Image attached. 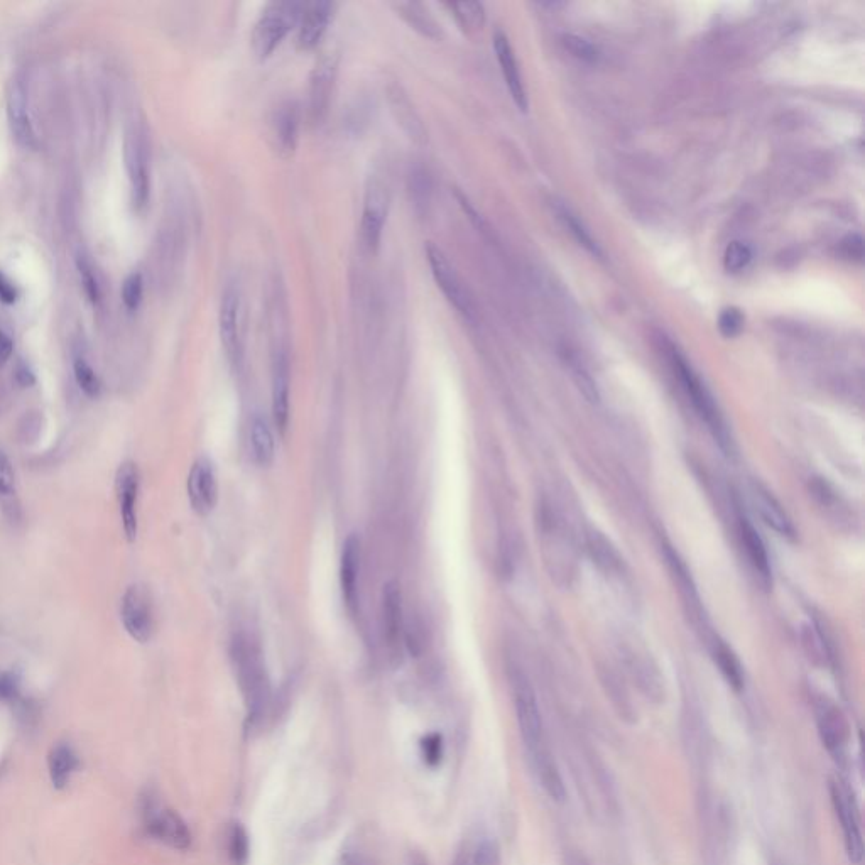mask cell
Wrapping results in <instances>:
<instances>
[{
  "label": "cell",
  "instance_id": "cell-1",
  "mask_svg": "<svg viewBox=\"0 0 865 865\" xmlns=\"http://www.w3.org/2000/svg\"><path fill=\"white\" fill-rule=\"evenodd\" d=\"M230 654L235 678L244 697L247 722L251 727H257L266 720L273 700L271 681L267 676L261 648L252 637L240 634L232 642Z\"/></svg>",
  "mask_w": 865,
  "mask_h": 865
},
{
  "label": "cell",
  "instance_id": "cell-3",
  "mask_svg": "<svg viewBox=\"0 0 865 865\" xmlns=\"http://www.w3.org/2000/svg\"><path fill=\"white\" fill-rule=\"evenodd\" d=\"M305 4L301 2H271L264 9L252 31V51L264 61L273 55L291 29L298 26Z\"/></svg>",
  "mask_w": 865,
  "mask_h": 865
},
{
  "label": "cell",
  "instance_id": "cell-25",
  "mask_svg": "<svg viewBox=\"0 0 865 865\" xmlns=\"http://www.w3.org/2000/svg\"><path fill=\"white\" fill-rule=\"evenodd\" d=\"M273 419L281 435H286L289 425V360L279 352L273 369Z\"/></svg>",
  "mask_w": 865,
  "mask_h": 865
},
{
  "label": "cell",
  "instance_id": "cell-49",
  "mask_svg": "<svg viewBox=\"0 0 865 865\" xmlns=\"http://www.w3.org/2000/svg\"><path fill=\"white\" fill-rule=\"evenodd\" d=\"M338 865H374L364 854H360L359 850H343Z\"/></svg>",
  "mask_w": 865,
  "mask_h": 865
},
{
  "label": "cell",
  "instance_id": "cell-17",
  "mask_svg": "<svg viewBox=\"0 0 865 865\" xmlns=\"http://www.w3.org/2000/svg\"><path fill=\"white\" fill-rule=\"evenodd\" d=\"M384 92H386L387 105L391 109L392 117L403 129L404 134L416 144H425L428 141V131L403 85L398 82H387Z\"/></svg>",
  "mask_w": 865,
  "mask_h": 865
},
{
  "label": "cell",
  "instance_id": "cell-33",
  "mask_svg": "<svg viewBox=\"0 0 865 865\" xmlns=\"http://www.w3.org/2000/svg\"><path fill=\"white\" fill-rule=\"evenodd\" d=\"M409 193L413 198L416 208H426L431 202V191H433V183L431 176L423 166H414L409 171Z\"/></svg>",
  "mask_w": 865,
  "mask_h": 865
},
{
  "label": "cell",
  "instance_id": "cell-36",
  "mask_svg": "<svg viewBox=\"0 0 865 865\" xmlns=\"http://www.w3.org/2000/svg\"><path fill=\"white\" fill-rule=\"evenodd\" d=\"M73 374L77 379L78 387L87 394L88 398H97L102 391V382L85 357H77L73 360Z\"/></svg>",
  "mask_w": 865,
  "mask_h": 865
},
{
  "label": "cell",
  "instance_id": "cell-43",
  "mask_svg": "<svg viewBox=\"0 0 865 865\" xmlns=\"http://www.w3.org/2000/svg\"><path fill=\"white\" fill-rule=\"evenodd\" d=\"M563 44H565V48L568 49L573 56H577L580 60L595 61L599 58V51H597V48H595L592 43H588L587 39L578 38V36L568 34V36L563 38Z\"/></svg>",
  "mask_w": 865,
  "mask_h": 865
},
{
  "label": "cell",
  "instance_id": "cell-26",
  "mask_svg": "<svg viewBox=\"0 0 865 865\" xmlns=\"http://www.w3.org/2000/svg\"><path fill=\"white\" fill-rule=\"evenodd\" d=\"M737 528H739L740 543L744 546L747 560L754 568V572L761 577L764 585H769L771 582V561H769L768 550H766L764 541L747 517H739Z\"/></svg>",
  "mask_w": 865,
  "mask_h": 865
},
{
  "label": "cell",
  "instance_id": "cell-23",
  "mask_svg": "<svg viewBox=\"0 0 865 865\" xmlns=\"http://www.w3.org/2000/svg\"><path fill=\"white\" fill-rule=\"evenodd\" d=\"M751 501L757 514L764 523L768 524L769 528L774 529L784 538H795V526L791 523V519L784 511L783 506L779 504L778 499L766 487L759 484L752 485Z\"/></svg>",
  "mask_w": 865,
  "mask_h": 865
},
{
  "label": "cell",
  "instance_id": "cell-10",
  "mask_svg": "<svg viewBox=\"0 0 865 865\" xmlns=\"http://www.w3.org/2000/svg\"><path fill=\"white\" fill-rule=\"evenodd\" d=\"M141 490V474L134 462H124L115 475V494L119 502L120 523L129 543H134L139 533L137 502Z\"/></svg>",
  "mask_w": 865,
  "mask_h": 865
},
{
  "label": "cell",
  "instance_id": "cell-37",
  "mask_svg": "<svg viewBox=\"0 0 865 865\" xmlns=\"http://www.w3.org/2000/svg\"><path fill=\"white\" fill-rule=\"evenodd\" d=\"M558 215H560L561 220H563V224L568 227V230L575 235V239L580 242V244L587 249L590 254H593L595 257L602 256V252H600L599 245L597 242L592 239V235L588 234V230L583 227L580 222H578L575 215H573L570 210H566V208L558 207Z\"/></svg>",
  "mask_w": 865,
  "mask_h": 865
},
{
  "label": "cell",
  "instance_id": "cell-50",
  "mask_svg": "<svg viewBox=\"0 0 865 865\" xmlns=\"http://www.w3.org/2000/svg\"><path fill=\"white\" fill-rule=\"evenodd\" d=\"M12 350H14V343L11 335L0 328V367L11 359Z\"/></svg>",
  "mask_w": 865,
  "mask_h": 865
},
{
  "label": "cell",
  "instance_id": "cell-11",
  "mask_svg": "<svg viewBox=\"0 0 865 865\" xmlns=\"http://www.w3.org/2000/svg\"><path fill=\"white\" fill-rule=\"evenodd\" d=\"M833 810L837 815L842 832H844L845 850L852 864H860L864 857V842L860 833L859 811L855 806L854 796L849 789L838 781L830 783Z\"/></svg>",
  "mask_w": 865,
  "mask_h": 865
},
{
  "label": "cell",
  "instance_id": "cell-24",
  "mask_svg": "<svg viewBox=\"0 0 865 865\" xmlns=\"http://www.w3.org/2000/svg\"><path fill=\"white\" fill-rule=\"evenodd\" d=\"M0 512L12 526L22 523V504L17 490L16 472L6 450L0 447Z\"/></svg>",
  "mask_w": 865,
  "mask_h": 865
},
{
  "label": "cell",
  "instance_id": "cell-51",
  "mask_svg": "<svg viewBox=\"0 0 865 865\" xmlns=\"http://www.w3.org/2000/svg\"><path fill=\"white\" fill-rule=\"evenodd\" d=\"M844 249L847 251V256L860 259L862 257V240L857 235H852V237L845 240Z\"/></svg>",
  "mask_w": 865,
  "mask_h": 865
},
{
  "label": "cell",
  "instance_id": "cell-34",
  "mask_svg": "<svg viewBox=\"0 0 865 865\" xmlns=\"http://www.w3.org/2000/svg\"><path fill=\"white\" fill-rule=\"evenodd\" d=\"M227 837H229L227 850H229V859L232 865H247L249 855H251V842H249L247 830L240 823H232Z\"/></svg>",
  "mask_w": 865,
  "mask_h": 865
},
{
  "label": "cell",
  "instance_id": "cell-14",
  "mask_svg": "<svg viewBox=\"0 0 865 865\" xmlns=\"http://www.w3.org/2000/svg\"><path fill=\"white\" fill-rule=\"evenodd\" d=\"M7 119L12 136L22 147L34 149L38 146V137L29 112L28 87L21 73H16L7 87Z\"/></svg>",
  "mask_w": 865,
  "mask_h": 865
},
{
  "label": "cell",
  "instance_id": "cell-39",
  "mask_svg": "<svg viewBox=\"0 0 865 865\" xmlns=\"http://www.w3.org/2000/svg\"><path fill=\"white\" fill-rule=\"evenodd\" d=\"M751 259L752 252L749 245L735 240V242H730L725 249L724 267L729 273H739L742 269H746Z\"/></svg>",
  "mask_w": 865,
  "mask_h": 865
},
{
  "label": "cell",
  "instance_id": "cell-46",
  "mask_svg": "<svg viewBox=\"0 0 865 865\" xmlns=\"http://www.w3.org/2000/svg\"><path fill=\"white\" fill-rule=\"evenodd\" d=\"M472 860L474 865H497L499 862V849L496 842L492 840H482L475 849H472Z\"/></svg>",
  "mask_w": 865,
  "mask_h": 865
},
{
  "label": "cell",
  "instance_id": "cell-31",
  "mask_svg": "<svg viewBox=\"0 0 865 865\" xmlns=\"http://www.w3.org/2000/svg\"><path fill=\"white\" fill-rule=\"evenodd\" d=\"M533 757L534 762H536V769H538L539 781L543 784L546 793L556 803H563L566 800V789L555 762L551 761L550 757L546 756L543 751L538 752Z\"/></svg>",
  "mask_w": 865,
  "mask_h": 865
},
{
  "label": "cell",
  "instance_id": "cell-38",
  "mask_svg": "<svg viewBox=\"0 0 865 865\" xmlns=\"http://www.w3.org/2000/svg\"><path fill=\"white\" fill-rule=\"evenodd\" d=\"M419 747H421V756H423L426 766L438 768L443 761V756H445L443 735L438 734V732H431L421 739Z\"/></svg>",
  "mask_w": 865,
  "mask_h": 865
},
{
  "label": "cell",
  "instance_id": "cell-27",
  "mask_svg": "<svg viewBox=\"0 0 865 865\" xmlns=\"http://www.w3.org/2000/svg\"><path fill=\"white\" fill-rule=\"evenodd\" d=\"M249 443H251L252 460L257 467L266 468L273 465L276 457V441L269 421L262 414L256 413L251 418Z\"/></svg>",
  "mask_w": 865,
  "mask_h": 865
},
{
  "label": "cell",
  "instance_id": "cell-32",
  "mask_svg": "<svg viewBox=\"0 0 865 865\" xmlns=\"http://www.w3.org/2000/svg\"><path fill=\"white\" fill-rule=\"evenodd\" d=\"M448 9L463 31H477L485 22V9L480 2H453Z\"/></svg>",
  "mask_w": 865,
  "mask_h": 865
},
{
  "label": "cell",
  "instance_id": "cell-18",
  "mask_svg": "<svg viewBox=\"0 0 865 865\" xmlns=\"http://www.w3.org/2000/svg\"><path fill=\"white\" fill-rule=\"evenodd\" d=\"M362 548L360 538L350 533L343 541L342 558H340V587H342L343 602L350 614L359 610V578Z\"/></svg>",
  "mask_w": 865,
  "mask_h": 865
},
{
  "label": "cell",
  "instance_id": "cell-15",
  "mask_svg": "<svg viewBox=\"0 0 865 865\" xmlns=\"http://www.w3.org/2000/svg\"><path fill=\"white\" fill-rule=\"evenodd\" d=\"M124 161H126L129 181H131L132 203L134 207H146L149 198V156L147 146L141 131H127L124 141Z\"/></svg>",
  "mask_w": 865,
  "mask_h": 865
},
{
  "label": "cell",
  "instance_id": "cell-28",
  "mask_svg": "<svg viewBox=\"0 0 865 865\" xmlns=\"http://www.w3.org/2000/svg\"><path fill=\"white\" fill-rule=\"evenodd\" d=\"M80 768V757L68 742L56 744L48 756L49 779L55 789H65Z\"/></svg>",
  "mask_w": 865,
  "mask_h": 865
},
{
  "label": "cell",
  "instance_id": "cell-21",
  "mask_svg": "<svg viewBox=\"0 0 865 865\" xmlns=\"http://www.w3.org/2000/svg\"><path fill=\"white\" fill-rule=\"evenodd\" d=\"M337 6L333 2H311L305 4L298 22V46L301 49L315 48L323 34L327 33Z\"/></svg>",
  "mask_w": 865,
  "mask_h": 865
},
{
  "label": "cell",
  "instance_id": "cell-4",
  "mask_svg": "<svg viewBox=\"0 0 865 865\" xmlns=\"http://www.w3.org/2000/svg\"><path fill=\"white\" fill-rule=\"evenodd\" d=\"M141 815L142 827L149 837L181 852L190 849L193 837L185 820L175 810L161 805L151 793L142 798Z\"/></svg>",
  "mask_w": 865,
  "mask_h": 865
},
{
  "label": "cell",
  "instance_id": "cell-42",
  "mask_svg": "<svg viewBox=\"0 0 865 865\" xmlns=\"http://www.w3.org/2000/svg\"><path fill=\"white\" fill-rule=\"evenodd\" d=\"M568 365L572 369V376L575 382H577L578 389L587 398V401H590V403H599V391H597V387L593 384L592 377L588 376L587 370L582 369L573 360H568Z\"/></svg>",
  "mask_w": 865,
  "mask_h": 865
},
{
  "label": "cell",
  "instance_id": "cell-48",
  "mask_svg": "<svg viewBox=\"0 0 865 865\" xmlns=\"http://www.w3.org/2000/svg\"><path fill=\"white\" fill-rule=\"evenodd\" d=\"M14 377H16L17 384L22 387H31L36 382L33 370H31V367L26 362H22V360L17 362Z\"/></svg>",
  "mask_w": 865,
  "mask_h": 865
},
{
  "label": "cell",
  "instance_id": "cell-47",
  "mask_svg": "<svg viewBox=\"0 0 865 865\" xmlns=\"http://www.w3.org/2000/svg\"><path fill=\"white\" fill-rule=\"evenodd\" d=\"M17 298H19V288L16 283L4 271H0V301L12 305L16 303Z\"/></svg>",
  "mask_w": 865,
  "mask_h": 865
},
{
  "label": "cell",
  "instance_id": "cell-30",
  "mask_svg": "<svg viewBox=\"0 0 865 865\" xmlns=\"http://www.w3.org/2000/svg\"><path fill=\"white\" fill-rule=\"evenodd\" d=\"M394 7H396L399 16L403 17L404 21L408 22L414 31L423 34L425 38H440V29L436 26V22L433 21V17L428 14V11L421 4H418V2H399Z\"/></svg>",
  "mask_w": 865,
  "mask_h": 865
},
{
  "label": "cell",
  "instance_id": "cell-9",
  "mask_svg": "<svg viewBox=\"0 0 865 865\" xmlns=\"http://www.w3.org/2000/svg\"><path fill=\"white\" fill-rule=\"evenodd\" d=\"M387 213H389V191L384 181L374 176L370 178L369 185L365 188L362 224H360L362 244L369 252H376L381 245Z\"/></svg>",
  "mask_w": 865,
  "mask_h": 865
},
{
  "label": "cell",
  "instance_id": "cell-6",
  "mask_svg": "<svg viewBox=\"0 0 865 865\" xmlns=\"http://www.w3.org/2000/svg\"><path fill=\"white\" fill-rule=\"evenodd\" d=\"M120 619L127 634L134 641L147 644L153 639L156 619H154L153 597L146 585L132 583L131 587H127L120 604Z\"/></svg>",
  "mask_w": 865,
  "mask_h": 865
},
{
  "label": "cell",
  "instance_id": "cell-41",
  "mask_svg": "<svg viewBox=\"0 0 865 865\" xmlns=\"http://www.w3.org/2000/svg\"><path fill=\"white\" fill-rule=\"evenodd\" d=\"M142 294H144V278L139 271L129 274L122 283V301L129 310H136L141 305Z\"/></svg>",
  "mask_w": 865,
  "mask_h": 865
},
{
  "label": "cell",
  "instance_id": "cell-52",
  "mask_svg": "<svg viewBox=\"0 0 865 865\" xmlns=\"http://www.w3.org/2000/svg\"><path fill=\"white\" fill-rule=\"evenodd\" d=\"M452 865H474V860H472V849H470V847H465V849L460 850L457 857H455V860H453Z\"/></svg>",
  "mask_w": 865,
  "mask_h": 865
},
{
  "label": "cell",
  "instance_id": "cell-16",
  "mask_svg": "<svg viewBox=\"0 0 865 865\" xmlns=\"http://www.w3.org/2000/svg\"><path fill=\"white\" fill-rule=\"evenodd\" d=\"M301 109L294 100H286L269 117V137L281 158L293 156L300 137Z\"/></svg>",
  "mask_w": 865,
  "mask_h": 865
},
{
  "label": "cell",
  "instance_id": "cell-8",
  "mask_svg": "<svg viewBox=\"0 0 865 865\" xmlns=\"http://www.w3.org/2000/svg\"><path fill=\"white\" fill-rule=\"evenodd\" d=\"M242 323H244V311H242L240 291L234 284H229L222 294L220 313H218V332H220V342L224 347L227 360L235 369L240 367L244 357Z\"/></svg>",
  "mask_w": 865,
  "mask_h": 865
},
{
  "label": "cell",
  "instance_id": "cell-44",
  "mask_svg": "<svg viewBox=\"0 0 865 865\" xmlns=\"http://www.w3.org/2000/svg\"><path fill=\"white\" fill-rule=\"evenodd\" d=\"M744 327V315L737 308H727L719 316V330L724 337L732 338L739 335Z\"/></svg>",
  "mask_w": 865,
  "mask_h": 865
},
{
  "label": "cell",
  "instance_id": "cell-20",
  "mask_svg": "<svg viewBox=\"0 0 865 865\" xmlns=\"http://www.w3.org/2000/svg\"><path fill=\"white\" fill-rule=\"evenodd\" d=\"M817 724L825 749L835 759L842 757L849 742V724L842 710L823 700L817 705Z\"/></svg>",
  "mask_w": 865,
  "mask_h": 865
},
{
  "label": "cell",
  "instance_id": "cell-5",
  "mask_svg": "<svg viewBox=\"0 0 865 865\" xmlns=\"http://www.w3.org/2000/svg\"><path fill=\"white\" fill-rule=\"evenodd\" d=\"M509 680H511L512 698H514V707H516L519 732H521L526 747L533 756H536L538 752L543 751L541 749L543 719H541V712H539L536 693L529 683L528 676L517 668L509 670Z\"/></svg>",
  "mask_w": 865,
  "mask_h": 865
},
{
  "label": "cell",
  "instance_id": "cell-40",
  "mask_svg": "<svg viewBox=\"0 0 865 865\" xmlns=\"http://www.w3.org/2000/svg\"><path fill=\"white\" fill-rule=\"evenodd\" d=\"M77 267L88 300L97 305V303H100V300H102V289H100V283H98L97 274L93 271L92 264H90L87 257L80 254V256L77 257Z\"/></svg>",
  "mask_w": 865,
  "mask_h": 865
},
{
  "label": "cell",
  "instance_id": "cell-29",
  "mask_svg": "<svg viewBox=\"0 0 865 865\" xmlns=\"http://www.w3.org/2000/svg\"><path fill=\"white\" fill-rule=\"evenodd\" d=\"M712 656L727 683L735 691L742 690L744 688V671H742L740 661L735 656L734 651L724 641H720L719 637L713 639Z\"/></svg>",
  "mask_w": 865,
  "mask_h": 865
},
{
  "label": "cell",
  "instance_id": "cell-22",
  "mask_svg": "<svg viewBox=\"0 0 865 865\" xmlns=\"http://www.w3.org/2000/svg\"><path fill=\"white\" fill-rule=\"evenodd\" d=\"M494 51H496L497 61L501 66L502 75H504L507 88L511 92L512 100L516 102L519 109L526 112L528 110V95H526V88H524L523 77H521V71H519L511 43H509L506 33L501 29H497L494 33Z\"/></svg>",
  "mask_w": 865,
  "mask_h": 865
},
{
  "label": "cell",
  "instance_id": "cell-13",
  "mask_svg": "<svg viewBox=\"0 0 865 865\" xmlns=\"http://www.w3.org/2000/svg\"><path fill=\"white\" fill-rule=\"evenodd\" d=\"M191 509L200 517H207L218 504V477L215 465L208 457L196 458L186 482Z\"/></svg>",
  "mask_w": 865,
  "mask_h": 865
},
{
  "label": "cell",
  "instance_id": "cell-45",
  "mask_svg": "<svg viewBox=\"0 0 865 865\" xmlns=\"http://www.w3.org/2000/svg\"><path fill=\"white\" fill-rule=\"evenodd\" d=\"M0 700L2 702H21V681L12 671L0 673Z\"/></svg>",
  "mask_w": 865,
  "mask_h": 865
},
{
  "label": "cell",
  "instance_id": "cell-7",
  "mask_svg": "<svg viewBox=\"0 0 865 865\" xmlns=\"http://www.w3.org/2000/svg\"><path fill=\"white\" fill-rule=\"evenodd\" d=\"M426 261L430 266L431 274L435 278V283L441 289V293L445 294V298L450 301V305L462 313L465 318H475V305L472 296L465 288L462 278L458 276L457 269L453 267L452 262L448 261L447 254L441 251L440 247L435 244H426L425 247Z\"/></svg>",
  "mask_w": 865,
  "mask_h": 865
},
{
  "label": "cell",
  "instance_id": "cell-19",
  "mask_svg": "<svg viewBox=\"0 0 865 865\" xmlns=\"http://www.w3.org/2000/svg\"><path fill=\"white\" fill-rule=\"evenodd\" d=\"M382 626H384V636H386L389 651L396 658L401 654V646L404 644V612H403V593L398 582H387L382 590Z\"/></svg>",
  "mask_w": 865,
  "mask_h": 865
},
{
  "label": "cell",
  "instance_id": "cell-12",
  "mask_svg": "<svg viewBox=\"0 0 865 865\" xmlns=\"http://www.w3.org/2000/svg\"><path fill=\"white\" fill-rule=\"evenodd\" d=\"M337 56L327 55L316 61L311 71L310 87H308V120L311 126H320L327 117L333 88L337 80Z\"/></svg>",
  "mask_w": 865,
  "mask_h": 865
},
{
  "label": "cell",
  "instance_id": "cell-35",
  "mask_svg": "<svg viewBox=\"0 0 865 865\" xmlns=\"http://www.w3.org/2000/svg\"><path fill=\"white\" fill-rule=\"evenodd\" d=\"M588 550L592 553L593 558L597 560V563L604 570H607V572L621 570L619 556L612 550V546L607 543V539L602 538L599 533L590 534V538H588Z\"/></svg>",
  "mask_w": 865,
  "mask_h": 865
},
{
  "label": "cell",
  "instance_id": "cell-2",
  "mask_svg": "<svg viewBox=\"0 0 865 865\" xmlns=\"http://www.w3.org/2000/svg\"><path fill=\"white\" fill-rule=\"evenodd\" d=\"M668 357H670L671 367L675 370L683 391L690 399L698 416L707 425L708 431L712 433L715 441H719L722 450L732 452V436H730L729 426H727L724 414L720 411L719 404L713 398L707 384L702 381V377L698 376L697 370L691 367L690 362L680 354V350L675 349L673 345L668 347Z\"/></svg>",
  "mask_w": 865,
  "mask_h": 865
}]
</instances>
